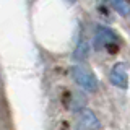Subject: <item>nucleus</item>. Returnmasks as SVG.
Listing matches in <instances>:
<instances>
[{"label":"nucleus","instance_id":"1","mask_svg":"<svg viewBox=\"0 0 130 130\" xmlns=\"http://www.w3.org/2000/svg\"><path fill=\"white\" fill-rule=\"evenodd\" d=\"M72 78L75 80V83L78 85L80 88H83L85 91L94 93L98 89V86H99L98 78L89 70H86L85 67H81V65H75V67L72 68Z\"/></svg>","mask_w":130,"mask_h":130},{"label":"nucleus","instance_id":"2","mask_svg":"<svg viewBox=\"0 0 130 130\" xmlns=\"http://www.w3.org/2000/svg\"><path fill=\"white\" fill-rule=\"evenodd\" d=\"M94 42H96V47L111 51V54H114V51H116L117 46H119V36L107 26H98L96 28Z\"/></svg>","mask_w":130,"mask_h":130},{"label":"nucleus","instance_id":"3","mask_svg":"<svg viewBox=\"0 0 130 130\" xmlns=\"http://www.w3.org/2000/svg\"><path fill=\"white\" fill-rule=\"evenodd\" d=\"M111 83L117 88H127L128 86V73L125 63H116L111 70Z\"/></svg>","mask_w":130,"mask_h":130},{"label":"nucleus","instance_id":"4","mask_svg":"<svg viewBox=\"0 0 130 130\" xmlns=\"http://www.w3.org/2000/svg\"><path fill=\"white\" fill-rule=\"evenodd\" d=\"M78 124L83 130H96L99 128V120L98 117L94 116V112L89 111V109H83L80 112V117H78Z\"/></svg>","mask_w":130,"mask_h":130},{"label":"nucleus","instance_id":"5","mask_svg":"<svg viewBox=\"0 0 130 130\" xmlns=\"http://www.w3.org/2000/svg\"><path fill=\"white\" fill-rule=\"evenodd\" d=\"M111 5H112L114 10L119 11L122 16H127L130 13V3L128 2H122V0H119V2H112Z\"/></svg>","mask_w":130,"mask_h":130},{"label":"nucleus","instance_id":"6","mask_svg":"<svg viewBox=\"0 0 130 130\" xmlns=\"http://www.w3.org/2000/svg\"><path fill=\"white\" fill-rule=\"evenodd\" d=\"M88 52H89V47H88L86 41H81L78 44V47H76V51H75V57L80 59V60H83V59L88 57Z\"/></svg>","mask_w":130,"mask_h":130},{"label":"nucleus","instance_id":"7","mask_svg":"<svg viewBox=\"0 0 130 130\" xmlns=\"http://www.w3.org/2000/svg\"><path fill=\"white\" fill-rule=\"evenodd\" d=\"M73 98H75V99L72 101V109H75V111H76V109H80V107H78V101H80V103H85V98L80 96V93H75V94H73Z\"/></svg>","mask_w":130,"mask_h":130}]
</instances>
